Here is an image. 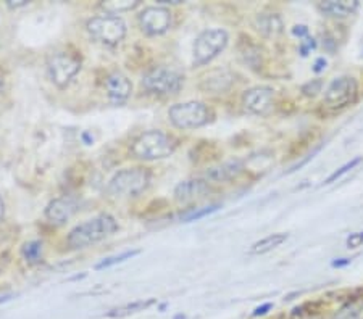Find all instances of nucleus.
<instances>
[{
    "label": "nucleus",
    "mask_w": 363,
    "mask_h": 319,
    "mask_svg": "<svg viewBox=\"0 0 363 319\" xmlns=\"http://www.w3.org/2000/svg\"><path fill=\"white\" fill-rule=\"evenodd\" d=\"M118 231V223L112 216V214H99V216L87 219V221L81 223L69 231L67 237V243L73 250H81V248H87L107 239V237L113 236Z\"/></svg>",
    "instance_id": "obj_1"
},
{
    "label": "nucleus",
    "mask_w": 363,
    "mask_h": 319,
    "mask_svg": "<svg viewBox=\"0 0 363 319\" xmlns=\"http://www.w3.org/2000/svg\"><path fill=\"white\" fill-rule=\"evenodd\" d=\"M177 145V139L173 136L159 129H152L143 132V134L134 139L130 150L134 158L154 161L168 158L169 155H173Z\"/></svg>",
    "instance_id": "obj_2"
},
{
    "label": "nucleus",
    "mask_w": 363,
    "mask_h": 319,
    "mask_svg": "<svg viewBox=\"0 0 363 319\" xmlns=\"http://www.w3.org/2000/svg\"><path fill=\"white\" fill-rule=\"evenodd\" d=\"M150 178L152 176L147 168H125V170H120L110 179L107 192L113 199L120 200L136 199V197L147 190L150 185Z\"/></svg>",
    "instance_id": "obj_3"
},
{
    "label": "nucleus",
    "mask_w": 363,
    "mask_h": 319,
    "mask_svg": "<svg viewBox=\"0 0 363 319\" xmlns=\"http://www.w3.org/2000/svg\"><path fill=\"white\" fill-rule=\"evenodd\" d=\"M89 36L108 47L118 45L126 37V23L121 16L116 15H99L86 23Z\"/></svg>",
    "instance_id": "obj_4"
},
{
    "label": "nucleus",
    "mask_w": 363,
    "mask_h": 319,
    "mask_svg": "<svg viewBox=\"0 0 363 319\" xmlns=\"http://www.w3.org/2000/svg\"><path fill=\"white\" fill-rule=\"evenodd\" d=\"M140 84L149 94L174 95L184 84V76L178 69L169 66H154L143 76Z\"/></svg>",
    "instance_id": "obj_5"
},
{
    "label": "nucleus",
    "mask_w": 363,
    "mask_h": 319,
    "mask_svg": "<svg viewBox=\"0 0 363 319\" xmlns=\"http://www.w3.org/2000/svg\"><path fill=\"white\" fill-rule=\"evenodd\" d=\"M168 118L178 129H197L208 123L212 112L202 102L174 103L168 110Z\"/></svg>",
    "instance_id": "obj_6"
},
{
    "label": "nucleus",
    "mask_w": 363,
    "mask_h": 319,
    "mask_svg": "<svg viewBox=\"0 0 363 319\" xmlns=\"http://www.w3.org/2000/svg\"><path fill=\"white\" fill-rule=\"evenodd\" d=\"M81 71V58L68 50H57L47 58V73L57 87H67Z\"/></svg>",
    "instance_id": "obj_7"
},
{
    "label": "nucleus",
    "mask_w": 363,
    "mask_h": 319,
    "mask_svg": "<svg viewBox=\"0 0 363 319\" xmlns=\"http://www.w3.org/2000/svg\"><path fill=\"white\" fill-rule=\"evenodd\" d=\"M228 33L225 29H207L199 34L194 42V65L203 66L215 60L228 45Z\"/></svg>",
    "instance_id": "obj_8"
},
{
    "label": "nucleus",
    "mask_w": 363,
    "mask_h": 319,
    "mask_svg": "<svg viewBox=\"0 0 363 319\" xmlns=\"http://www.w3.org/2000/svg\"><path fill=\"white\" fill-rule=\"evenodd\" d=\"M139 26L147 36H162L165 34L173 23V15L169 8L163 5H154V7H145L138 15Z\"/></svg>",
    "instance_id": "obj_9"
},
{
    "label": "nucleus",
    "mask_w": 363,
    "mask_h": 319,
    "mask_svg": "<svg viewBox=\"0 0 363 319\" xmlns=\"http://www.w3.org/2000/svg\"><path fill=\"white\" fill-rule=\"evenodd\" d=\"M359 86L357 81L350 76H342L333 81L325 92V105L330 108H344L355 102Z\"/></svg>",
    "instance_id": "obj_10"
},
{
    "label": "nucleus",
    "mask_w": 363,
    "mask_h": 319,
    "mask_svg": "<svg viewBox=\"0 0 363 319\" xmlns=\"http://www.w3.org/2000/svg\"><path fill=\"white\" fill-rule=\"evenodd\" d=\"M274 91L272 87L257 86L245 91L242 95V105L249 113L267 115L273 108Z\"/></svg>",
    "instance_id": "obj_11"
},
{
    "label": "nucleus",
    "mask_w": 363,
    "mask_h": 319,
    "mask_svg": "<svg viewBox=\"0 0 363 319\" xmlns=\"http://www.w3.org/2000/svg\"><path fill=\"white\" fill-rule=\"evenodd\" d=\"M79 203L74 197H58V199L52 200L45 208V218L47 221L54 226H63L67 224L69 219L74 216V213L78 211Z\"/></svg>",
    "instance_id": "obj_12"
},
{
    "label": "nucleus",
    "mask_w": 363,
    "mask_h": 319,
    "mask_svg": "<svg viewBox=\"0 0 363 319\" xmlns=\"http://www.w3.org/2000/svg\"><path fill=\"white\" fill-rule=\"evenodd\" d=\"M105 92H107L108 100L115 105H121L133 94V83L126 74L121 71L110 73L105 79Z\"/></svg>",
    "instance_id": "obj_13"
},
{
    "label": "nucleus",
    "mask_w": 363,
    "mask_h": 319,
    "mask_svg": "<svg viewBox=\"0 0 363 319\" xmlns=\"http://www.w3.org/2000/svg\"><path fill=\"white\" fill-rule=\"evenodd\" d=\"M210 184L205 179H189L177 185L174 189V200L178 203H192L205 199L210 194Z\"/></svg>",
    "instance_id": "obj_14"
},
{
    "label": "nucleus",
    "mask_w": 363,
    "mask_h": 319,
    "mask_svg": "<svg viewBox=\"0 0 363 319\" xmlns=\"http://www.w3.org/2000/svg\"><path fill=\"white\" fill-rule=\"evenodd\" d=\"M234 83V74L230 69H213L205 74L201 81V89L210 94H225L231 89Z\"/></svg>",
    "instance_id": "obj_15"
},
{
    "label": "nucleus",
    "mask_w": 363,
    "mask_h": 319,
    "mask_svg": "<svg viewBox=\"0 0 363 319\" xmlns=\"http://www.w3.org/2000/svg\"><path fill=\"white\" fill-rule=\"evenodd\" d=\"M318 8L321 13L331 18H347L359 8V2L357 0H328V2H320Z\"/></svg>",
    "instance_id": "obj_16"
},
{
    "label": "nucleus",
    "mask_w": 363,
    "mask_h": 319,
    "mask_svg": "<svg viewBox=\"0 0 363 319\" xmlns=\"http://www.w3.org/2000/svg\"><path fill=\"white\" fill-rule=\"evenodd\" d=\"M244 170L242 161L239 160H230L225 161L218 166L210 168V170L205 173V181H212V182H225L230 181V179L236 178L238 174H241V171Z\"/></svg>",
    "instance_id": "obj_17"
},
{
    "label": "nucleus",
    "mask_w": 363,
    "mask_h": 319,
    "mask_svg": "<svg viewBox=\"0 0 363 319\" xmlns=\"http://www.w3.org/2000/svg\"><path fill=\"white\" fill-rule=\"evenodd\" d=\"M255 26L267 37H274L283 31V21L277 13H260L255 18Z\"/></svg>",
    "instance_id": "obj_18"
},
{
    "label": "nucleus",
    "mask_w": 363,
    "mask_h": 319,
    "mask_svg": "<svg viewBox=\"0 0 363 319\" xmlns=\"http://www.w3.org/2000/svg\"><path fill=\"white\" fill-rule=\"evenodd\" d=\"M152 305H155V300L154 298H149V300H136V301H131V303H126L123 306H118V308H113L107 313L108 318H125V316H130V315H136L139 311H144L150 308Z\"/></svg>",
    "instance_id": "obj_19"
},
{
    "label": "nucleus",
    "mask_w": 363,
    "mask_h": 319,
    "mask_svg": "<svg viewBox=\"0 0 363 319\" xmlns=\"http://www.w3.org/2000/svg\"><path fill=\"white\" fill-rule=\"evenodd\" d=\"M288 240V234H272L265 237V239H262L259 242H255L254 245L250 247V253L252 255H263V253H268L274 250V248H278L281 243H284Z\"/></svg>",
    "instance_id": "obj_20"
},
{
    "label": "nucleus",
    "mask_w": 363,
    "mask_h": 319,
    "mask_svg": "<svg viewBox=\"0 0 363 319\" xmlns=\"http://www.w3.org/2000/svg\"><path fill=\"white\" fill-rule=\"evenodd\" d=\"M44 253V243L43 240H29L23 243L21 247V257L28 265H39L43 261Z\"/></svg>",
    "instance_id": "obj_21"
},
{
    "label": "nucleus",
    "mask_w": 363,
    "mask_h": 319,
    "mask_svg": "<svg viewBox=\"0 0 363 319\" xmlns=\"http://www.w3.org/2000/svg\"><path fill=\"white\" fill-rule=\"evenodd\" d=\"M138 0H110V2H102L101 7L105 10L107 15L118 16L123 11H131L139 7Z\"/></svg>",
    "instance_id": "obj_22"
},
{
    "label": "nucleus",
    "mask_w": 363,
    "mask_h": 319,
    "mask_svg": "<svg viewBox=\"0 0 363 319\" xmlns=\"http://www.w3.org/2000/svg\"><path fill=\"white\" fill-rule=\"evenodd\" d=\"M139 253H140V250H128V252H123L120 255H113V257H108V258L102 260L101 263L96 266V269L101 271V269H105V268H110V266H115L118 263H123V261L138 257Z\"/></svg>",
    "instance_id": "obj_23"
},
{
    "label": "nucleus",
    "mask_w": 363,
    "mask_h": 319,
    "mask_svg": "<svg viewBox=\"0 0 363 319\" xmlns=\"http://www.w3.org/2000/svg\"><path fill=\"white\" fill-rule=\"evenodd\" d=\"M220 205H208V207H203V208H196V210H191L187 211L184 216H181V221L184 223H191V221H199V219H202L203 216H208V214L215 213L218 210Z\"/></svg>",
    "instance_id": "obj_24"
},
{
    "label": "nucleus",
    "mask_w": 363,
    "mask_h": 319,
    "mask_svg": "<svg viewBox=\"0 0 363 319\" xmlns=\"http://www.w3.org/2000/svg\"><path fill=\"white\" fill-rule=\"evenodd\" d=\"M360 161H362V158H360V156H357V158H354L352 161H349V163H345V165H344L342 168H339V170H337V171H335V173H333V174H331V176L326 179V181H325V184H331V182H335V181H337V179H339V178H341V176H342V174H345V173H349L350 170H354V168H355L357 165H359V163H360Z\"/></svg>",
    "instance_id": "obj_25"
},
{
    "label": "nucleus",
    "mask_w": 363,
    "mask_h": 319,
    "mask_svg": "<svg viewBox=\"0 0 363 319\" xmlns=\"http://www.w3.org/2000/svg\"><path fill=\"white\" fill-rule=\"evenodd\" d=\"M363 245V231L355 232L347 237V247L349 248H359Z\"/></svg>",
    "instance_id": "obj_26"
},
{
    "label": "nucleus",
    "mask_w": 363,
    "mask_h": 319,
    "mask_svg": "<svg viewBox=\"0 0 363 319\" xmlns=\"http://www.w3.org/2000/svg\"><path fill=\"white\" fill-rule=\"evenodd\" d=\"M320 89H321V81H315L313 84L308 83L307 86H303L302 91L306 95H315L317 92H320Z\"/></svg>",
    "instance_id": "obj_27"
},
{
    "label": "nucleus",
    "mask_w": 363,
    "mask_h": 319,
    "mask_svg": "<svg viewBox=\"0 0 363 319\" xmlns=\"http://www.w3.org/2000/svg\"><path fill=\"white\" fill-rule=\"evenodd\" d=\"M326 68V60L325 58H318L317 60V63H315V73H320V71H323V69Z\"/></svg>",
    "instance_id": "obj_28"
},
{
    "label": "nucleus",
    "mask_w": 363,
    "mask_h": 319,
    "mask_svg": "<svg viewBox=\"0 0 363 319\" xmlns=\"http://www.w3.org/2000/svg\"><path fill=\"white\" fill-rule=\"evenodd\" d=\"M272 308V305L270 303H267V305H263V306H259V308H257L255 311H254V316H262V315H265V313Z\"/></svg>",
    "instance_id": "obj_29"
},
{
    "label": "nucleus",
    "mask_w": 363,
    "mask_h": 319,
    "mask_svg": "<svg viewBox=\"0 0 363 319\" xmlns=\"http://www.w3.org/2000/svg\"><path fill=\"white\" fill-rule=\"evenodd\" d=\"M294 34H297V36H307V28L306 26H296Z\"/></svg>",
    "instance_id": "obj_30"
},
{
    "label": "nucleus",
    "mask_w": 363,
    "mask_h": 319,
    "mask_svg": "<svg viewBox=\"0 0 363 319\" xmlns=\"http://www.w3.org/2000/svg\"><path fill=\"white\" fill-rule=\"evenodd\" d=\"M9 7H25V5H28L26 0H20V2H11V0H9L7 2Z\"/></svg>",
    "instance_id": "obj_31"
},
{
    "label": "nucleus",
    "mask_w": 363,
    "mask_h": 319,
    "mask_svg": "<svg viewBox=\"0 0 363 319\" xmlns=\"http://www.w3.org/2000/svg\"><path fill=\"white\" fill-rule=\"evenodd\" d=\"M4 214H5V203H4V199H2V197H0V223H2Z\"/></svg>",
    "instance_id": "obj_32"
},
{
    "label": "nucleus",
    "mask_w": 363,
    "mask_h": 319,
    "mask_svg": "<svg viewBox=\"0 0 363 319\" xmlns=\"http://www.w3.org/2000/svg\"><path fill=\"white\" fill-rule=\"evenodd\" d=\"M344 265H349V260L342 258L341 261H333V266H335V268H337V266H344Z\"/></svg>",
    "instance_id": "obj_33"
},
{
    "label": "nucleus",
    "mask_w": 363,
    "mask_h": 319,
    "mask_svg": "<svg viewBox=\"0 0 363 319\" xmlns=\"http://www.w3.org/2000/svg\"><path fill=\"white\" fill-rule=\"evenodd\" d=\"M83 141H84L87 145H91V144L94 142V139L89 136V132H84V134H83Z\"/></svg>",
    "instance_id": "obj_34"
},
{
    "label": "nucleus",
    "mask_w": 363,
    "mask_h": 319,
    "mask_svg": "<svg viewBox=\"0 0 363 319\" xmlns=\"http://www.w3.org/2000/svg\"><path fill=\"white\" fill-rule=\"evenodd\" d=\"M10 298H11V295H2V297H0V305L5 303V301H9Z\"/></svg>",
    "instance_id": "obj_35"
},
{
    "label": "nucleus",
    "mask_w": 363,
    "mask_h": 319,
    "mask_svg": "<svg viewBox=\"0 0 363 319\" xmlns=\"http://www.w3.org/2000/svg\"><path fill=\"white\" fill-rule=\"evenodd\" d=\"M4 91V78H2V74H0V92Z\"/></svg>",
    "instance_id": "obj_36"
}]
</instances>
